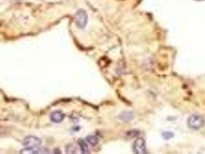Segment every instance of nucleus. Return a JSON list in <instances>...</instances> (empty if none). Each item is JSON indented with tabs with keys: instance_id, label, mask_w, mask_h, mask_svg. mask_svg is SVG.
<instances>
[{
	"instance_id": "nucleus-3",
	"label": "nucleus",
	"mask_w": 205,
	"mask_h": 154,
	"mask_svg": "<svg viewBox=\"0 0 205 154\" xmlns=\"http://www.w3.org/2000/svg\"><path fill=\"white\" fill-rule=\"evenodd\" d=\"M204 120L201 116L192 115L188 119L187 124L190 128L193 129H199L204 126Z\"/></svg>"
},
{
	"instance_id": "nucleus-8",
	"label": "nucleus",
	"mask_w": 205,
	"mask_h": 154,
	"mask_svg": "<svg viewBox=\"0 0 205 154\" xmlns=\"http://www.w3.org/2000/svg\"><path fill=\"white\" fill-rule=\"evenodd\" d=\"M120 118L123 121H130V120H133L134 118V115L131 113H122L120 116Z\"/></svg>"
},
{
	"instance_id": "nucleus-10",
	"label": "nucleus",
	"mask_w": 205,
	"mask_h": 154,
	"mask_svg": "<svg viewBox=\"0 0 205 154\" xmlns=\"http://www.w3.org/2000/svg\"><path fill=\"white\" fill-rule=\"evenodd\" d=\"M196 1H203V0H196Z\"/></svg>"
},
{
	"instance_id": "nucleus-4",
	"label": "nucleus",
	"mask_w": 205,
	"mask_h": 154,
	"mask_svg": "<svg viewBox=\"0 0 205 154\" xmlns=\"http://www.w3.org/2000/svg\"><path fill=\"white\" fill-rule=\"evenodd\" d=\"M133 149H134L135 153L137 154L147 153L145 140L142 138H138L137 140H136V141L134 142V145H133Z\"/></svg>"
},
{
	"instance_id": "nucleus-5",
	"label": "nucleus",
	"mask_w": 205,
	"mask_h": 154,
	"mask_svg": "<svg viewBox=\"0 0 205 154\" xmlns=\"http://www.w3.org/2000/svg\"><path fill=\"white\" fill-rule=\"evenodd\" d=\"M65 118V114L60 111H55L50 115V120L53 123H61Z\"/></svg>"
},
{
	"instance_id": "nucleus-9",
	"label": "nucleus",
	"mask_w": 205,
	"mask_h": 154,
	"mask_svg": "<svg viewBox=\"0 0 205 154\" xmlns=\"http://www.w3.org/2000/svg\"><path fill=\"white\" fill-rule=\"evenodd\" d=\"M162 136H163V137L165 140H170V139H171L172 137H174V134L171 132H164L162 134Z\"/></svg>"
},
{
	"instance_id": "nucleus-6",
	"label": "nucleus",
	"mask_w": 205,
	"mask_h": 154,
	"mask_svg": "<svg viewBox=\"0 0 205 154\" xmlns=\"http://www.w3.org/2000/svg\"><path fill=\"white\" fill-rule=\"evenodd\" d=\"M78 143H79V148H80V150L82 153L85 154L90 152V149H89L88 145H87V143H86V141H84V140H80L78 141Z\"/></svg>"
},
{
	"instance_id": "nucleus-7",
	"label": "nucleus",
	"mask_w": 205,
	"mask_h": 154,
	"mask_svg": "<svg viewBox=\"0 0 205 154\" xmlns=\"http://www.w3.org/2000/svg\"><path fill=\"white\" fill-rule=\"evenodd\" d=\"M86 142L89 144H90L93 146H96V145L98 144V143H99V139H98L96 136L93 135L88 136L86 138Z\"/></svg>"
},
{
	"instance_id": "nucleus-2",
	"label": "nucleus",
	"mask_w": 205,
	"mask_h": 154,
	"mask_svg": "<svg viewBox=\"0 0 205 154\" xmlns=\"http://www.w3.org/2000/svg\"><path fill=\"white\" fill-rule=\"evenodd\" d=\"M42 141L38 137L34 136H29L24 139L23 145L26 148L31 149H37L40 147Z\"/></svg>"
},
{
	"instance_id": "nucleus-1",
	"label": "nucleus",
	"mask_w": 205,
	"mask_h": 154,
	"mask_svg": "<svg viewBox=\"0 0 205 154\" xmlns=\"http://www.w3.org/2000/svg\"><path fill=\"white\" fill-rule=\"evenodd\" d=\"M75 23L76 24L79 28L83 29L86 26L87 22H88V16L86 11L83 10H78L74 16Z\"/></svg>"
}]
</instances>
